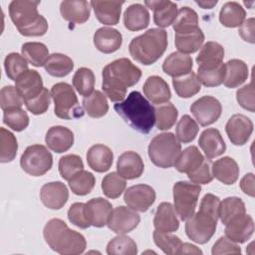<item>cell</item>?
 Wrapping results in <instances>:
<instances>
[{
    "label": "cell",
    "instance_id": "cell-1",
    "mask_svg": "<svg viewBox=\"0 0 255 255\" xmlns=\"http://www.w3.org/2000/svg\"><path fill=\"white\" fill-rule=\"evenodd\" d=\"M102 89L112 102H122L129 87L138 83L141 71L128 58L117 59L103 69Z\"/></svg>",
    "mask_w": 255,
    "mask_h": 255
},
{
    "label": "cell",
    "instance_id": "cell-2",
    "mask_svg": "<svg viewBox=\"0 0 255 255\" xmlns=\"http://www.w3.org/2000/svg\"><path fill=\"white\" fill-rule=\"evenodd\" d=\"M220 199L212 193H206L200 202L199 210L185 223V233L197 244L207 243L214 235L219 218Z\"/></svg>",
    "mask_w": 255,
    "mask_h": 255
},
{
    "label": "cell",
    "instance_id": "cell-3",
    "mask_svg": "<svg viewBox=\"0 0 255 255\" xmlns=\"http://www.w3.org/2000/svg\"><path fill=\"white\" fill-rule=\"evenodd\" d=\"M117 114L133 129L147 134L155 124V109L137 91L130 92L128 97L114 106Z\"/></svg>",
    "mask_w": 255,
    "mask_h": 255
},
{
    "label": "cell",
    "instance_id": "cell-4",
    "mask_svg": "<svg viewBox=\"0 0 255 255\" xmlns=\"http://www.w3.org/2000/svg\"><path fill=\"white\" fill-rule=\"evenodd\" d=\"M43 236L49 247L62 255L82 254L87 246L84 235L70 229L60 218L50 219L46 223Z\"/></svg>",
    "mask_w": 255,
    "mask_h": 255
},
{
    "label": "cell",
    "instance_id": "cell-5",
    "mask_svg": "<svg viewBox=\"0 0 255 255\" xmlns=\"http://www.w3.org/2000/svg\"><path fill=\"white\" fill-rule=\"evenodd\" d=\"M40 1L14 0L9 4V15L19 33L26 37L43 36L48 31L46 18L38 13Z\"/></svg>",
    "mask_w": 255,
    "mask_h": 255
},
{
    "label": "cell",
    "instance_id": "cell-6",
    "mask_svg": "<svg viewBox=\"0 0 255 255\" xmlns=\"http://www.w3.org/2000/svg\"><path fill=\"white\" fill-rule=\"evenodd\" d=\"M167 33L160 28H151L143 34L134 37L129 45L130 56L136 62L149 66L154 64L167 48Z\"/></svg>",
    "mask_w": 255,
    "mask_h": 255
},
{
    "label": "cell",
    "instance_id": "cell-7",
    "mask_svg": "<svg viewBox=\"0 0 255 255\" xmlns=\"http://www.w3.org/2000/svg\"><path fill=\"white\" fill-rule=\"evenodd\" d=\"M180 151L181 144L172 132L156 134L150 140L147 149L151 162L161 168L173 166Z\"/></svg>",
    "mask_w": 255,
    "mask_h": 255
},
{
    "label": "cell",
    "instance_id": "cell-8",
    "mask_svg": "<svg viewBox=\"0 0 255 255\" xmlns=\"http://www.w3.org/2000/svg\"><path fill=\"white\" fill-rule=\"evenodd\" d=\"M51 97L54 101V113L58 118L72 120L84 116V110L79 105L76 93L68 83L60 82L53 85Z\"/></svg>",
    "mask_w": 255,
    "mask_h": 255
},
{
    "label": "cell",
    "instance_id": "cell-9",
    "mask_svg": "<svg viewBox=\"0 0 255 255\" xmlns=\"http://www.w3.org/2000/svg\"><path fill=\"white\" fill-rule=\"evenodd\" d=\"M201 191L199 184L188 181H177L172 188L174 209L181 220L186 221L195 211Z\"/></svg>",
    "mask_w": 255,
    "mask_h": 255
},
{
    "label": "cell",
    "instance_id": "cell-10",
    "mask_svg": "<svg viewBox=\"0 0 255 255\" xmlns=\"http://www.w3.org/2000/svg\"><path fill=\"white\" fill-rule=\"evenodd\" d=\"M20 165L27 174L42 176L51 169L53 156L46 146L42 144H32L22 153Z\"/></svg>",
    "mask_w": 255,
    "mask_h": 255
},
{
    "label": "cell",
    "instance_id": "cell-11",
    "mask_svg": "<svg viewBox=\"0 0 255 255\" xmlns=\"http://www.w3.org/2000/svg\"><path fill=\"white\" fill-rule=\"evenodd\" d=\"M190 112L201 127H207L220 118L222 106L216 98L203 96L190 106Z\"/></svg>",
    "mask_w": 255,
    "mask_h": 255
},
{
    "label": "cell",
    "instance_id": "cell-12",
    "mask_svg": "<svg viewBox=\"0 0 255 255\" xmlns=\"http://www.w3.org/2000/svg\"><path fill=\"white\" fill-rule=\"evenodd\" d=\"M155 191L147 184H135L128 187L124 194L126 204L138 212H145L155 201Z\"/></svg>",
    "mask_w": 255,
    "mask_h": 255
},
{
    "label": "cell",
    "instance_id": "cell-13",
    "mask_svg": "<svg viewBox=\"0 0 255 255\" xmlns=\"http://www.w3.org/2000/svg\"><path fill=\"white\" fill-rule=\"evenodd\" d=\"M139 221L140 217L135 210L127 206H118L113 209L107 225L117 234H126L132 231Z\"/></svg>",
    "mask_w": 255,
    "mask_h": 255
},
{
    "label": "cell",
    "instance_id": "cell-14",
    "mask_svg": "<svg viewBox=\"0 0 255 255\" xmlns=\"http://www.w3.org/2000/svg\"><path fill=\"white\" fill-rule=\"evenodd\" d=\"M225 131L234 145H244L253 132V123L248 117L235 114L227 121Z\"/></svg>",
    "mask_w": 255,
    "mask_h": 255
},
{
    "label": "cell",
    "instance_id": "cell-15",
    "mask_svg": "<svg viewBox=\"0 0 255 255\" xmlns=\"http://www.w3.org/2000/svg\"><path fill=\"white\" fill-rule=\"evenodd\" d=\"M225 236L236 243H244L253 235L254 220L251 215L243 213L225 224Z\"/></svg>",
    "mask_w": 255,
    "mask_h": 255
},
{
    "label": "cell",
    "instance_id": "cell-16",
    "mask_svg": "<svg viewBox=\"0 0 255 255\" xmlns=\"http://www.w3.org/2000/svg\"><path fill=\"white\" fill-rule=\"evenodd\" d=\"M69 198V191L65 183L61 181H52L45 183L40 190V199L42 203L50 209H61Z\"/></svg>",
    "mask_w": 255,
    "mask_h": 255
},
{
    "label": "cell",
    "instance_id": "cell-17",
    "mask_svg": "<svg viewBox=\"0 0 255 255\" xmlns=\"http://www.w3.org/2000/svg\"><path fill=\"white\" fill-rule=\"evenodd\" d=\"M15 88L25 103L42 92L44 88L42 77L35 70H27L15 81Z\"/></svg>",
    "mask_w": 255,
    "mask_h": 255
},
{
    "label": "cell",
    "instance_id": "cell-18",
    "mask_svg": "<svg viewBox=\"0 0 255 255\" xmlns=\"http://www.w3.org/2000/svg\"><path fill=\"white\" fill-rule=\"evenodd\" d=\"M144 5L153 11V21L159 28L170 26L177 16L176 3L169 0L144 1Z\"/></svg>",
    "mask_w": 255,
    "mask_h": 255
},
{
    "label": "cell",
    "instance_id": "cell-19",
    "mask_svg": "<svg viewBox=\"0 0 255 255\" xmlns=\"http://www.w3.org/2000/svg\"><path fill=\"white\" fill-rule=\"evenodd\" d=\"M86 211L91 226L104 227L108 224L113 212V206L103 197L92 198L86 203Z\"/></svg>",
    "mask_w": 255,
    "mask_h": 255
},
{
    "label": "cell",
    "instance_id": "cell-20",
    "mask_svg": "<svg viewBox=\"0 0 255 255\" xmlns=\"http://www.w3.org/2000/svg\"><path fill=\"white\" fill-rule=\"evenodd\" d=\"M45 141L51 150L62 153L69 150L74 144V133L66 127L54 126L47 130Z\"/></svg>",
    "mask_w": 255,
    "mask_h": 255
},
{
    "label": "cell",
    "instance_id": "cell-21",
    "mask_svg": "<svg viewBox=\"0 0 255 255\" xmlns=\"http://www.w3.org/2000/svg\"><path fill=\"white\" fill-rule=\"evenodd\" d=\"M198 143L208 159L217 157L226 150V143L220 131L214 128L204 129L199 136Z\"/></svg>",
    "mask_w": 255,
    "mask_h": 255
},
{
    "label": "cell",
    "instance_id": "cell-22",
    "mask_svg": "<svg viewBox=\"0 0 255 255\" xmlns=\"http://www.w3.org/2000/svg\"><path fill=\"white\" fill-rule=\"evenodd\" d=\"M143 169V161L140 155L135 151H125L118 158L117 170L125 179L138 178L142 174Z\"/></svg>",
    "mask_w": 255,
    "mask_h": 255
},
{
    "label": "cell",
    "instance_id": "cell-23",
    "mask_svg": "<svg viewBox=\"0 0 255 255\" xmlns=\"http://www.w3.org/2000/svg\"><path fill=\"white\" fill-rule=\"evenodd\" d=\"M124 1L93 0L90 5L94 9L97 19L104 25H117L120 21Z\"/></svg>",
    "mask_w": 255,
    "mask_h": 255
},
{
    "label": "cell",
    "instance_id": "cell-24",
    "mask_svg": "<svg viewBox=\"0 0 255 255\" xmlns=\"http://www.w3.org/2000/svg\"><path fill=\"white\" fill-rule=\"evenodd\" d=\"M95 47L104 54H111L118 51L123 43L122 34L115 28L101 27L94 34Z\"/></svg>",
    "mask_w": 255,
    "mask_h": 255
},
{
    "label": "cell",
    "instance_id": "cell-25",
    "mask_svg": "<svg viewBox=\"0 0 255 255\" xmlns=\"http://www.w3.org/2000/svg\"><path fill=\"white\" fill-rule=\"evenodd\" d=\"M144 96L155 105L168 103L171 99V92L168 84L159 76L148 77L142 86Z\"/></svg>",
    "mask_w": 255,
    "mask_h": 255
},
{
    "label": "cell",
    "instance_id": "cell-26",
    "mask_svg": "<svg viewBox=\"0 0 255 255\" xmlns=\"http://www.w3.org/2000/svg\"><path fill=\"white\" fill-rule=\"evenodd\" d=\"M153 226L160 232L172 233L179 227V220L173 205L169 202H161L154 213Z\"/></svg>",
    "mask_w": 255,
    "mask_h": 255
},
{
    "label": "cell",
    "instance_id": "cell-27",
    "mask_svg": "<svg viewBox=\"0 0 255 255\" xmlns=\"http://www.w3.org/2000/svg\"><path fill=\"white\" fill-rule=\"evenodd\" d=\"M60 12L64 20L76 24H83L90 18V3L85 0L62 1Z\"/></svg>",
    "mask_w": 255,
    "mask_h": 255
},
{
    "label": "cell",
    "instance_id": "cell-28",
    "mask_svg": "<svg viewBox=\"0 0 255 255\" xmlns=\"http://www.w3.org/2000/svg\"><path fill=\"white\" fill-rule=\"evenodd\" d=\"M239 171L237 162L230 156H223L215 160L211 166L212 176L226 185H231L237 181Z\"/></svg>",
    "mask_w": 255,
    "mask_h": 255
},
{
    "label": "cell",
    "instance_id": "cell-29",
    "mask_svg": "<svg viewBox=\"0 0 255 255\" xmlns=\"http://www.w3.org/2000/svg\"><path fill=\"white\" fill-rule=\"evenodd\" d=\"M114 160L112 149L105 144H94L87 152V162L89 166L97 172L108 171Z\"/></svg>",
    "mask_w": 255,
    "mask_h": 255
},
{
    "label": "cell",
    "instance_id": "cell-30",
    "mask_svg": "<svg viewBox=\"0 0 255 255\" xmlns=\"http://www.w3.org/2000/svg\"><path fill=\"white\" fill-rule=\"evenodd\" d=\"M193 61L192 58L180 52H173L168 55L162 64L163 72L172 77H180L192 71Z\"/></svg>",
    "mask_w": 255,
    "mask_h": 255
},
{
    "label": "cell",
    "instance_id": "cell-31",
    "mask_svg": "<svg viewBox=\"0 0 255 255\" xmlns=\"http://www.w3.org/2000/svg\"><path fill=\"white\" fill-rule=\"evenodd\" d=\"M203 42L204 34L199 27L185 32L175 33L174 36V44L178 52L186 55L195 53L199 50Z\"/></svg>",
    "mask_w": 255,
    "mask_h": 255
},
{
    "label": "cell",
    "instance_id": "cell-32",
    "mask_svg": "<svg viewBox=\"0 0 255 255\" xmlns=\"http://www.w3.org/2000/svg\"><path fill=\"white\" fill-rule=\"evenodd\" d=\"M149 24V13L146 7L139 3L129 5L124 13V25L129 31L145 29Z\"/></svg>",
    "mask_w": 255,
    "mask_h": 255
},
{
    "label": "cell",
    "instance_id": "cell-33",
    "mask_svg": "<svg viewBox=\"0 0 255 255\" xmlns=\"http://www.w3.org/2000/svg\"><path fill=\"white\" fill-rule=\"evenodd\" d=\"M249 71L245 62L239 59H231L225 63V87L233 89L241 86L248 78Z\"/></svg>",
    "mask_w": 255,
    "mask_h": 255
},
{
    "label": "cell",
    "instance_id": "cell-34",
    "mask_svg": "<svg viewBox=\"0 0 255 255\" xmlns=\"http://www.w3.org/2000/svg\"><path fill=\"white\" fill-rule=\"evenodd\" d=\"M204 159V156L199 151L197 146L191 145L186 147L184 150L180 151L174 163V166L177 169V171L189 174L193 172L195 169H197L202 164Z\"/></svg>",
    "mask_w": 255,
    "mask_h": 255
},
{
    "label": "cell",
    "instance_id": "cell-35",
    "mask_svg": "<svg viewBox=\"0 0 255 255\" xmlns=\"http://www.w3.org/2000/svg\"><path fill=\"white\" fill-rule=\"evenodd\" d=\"M224 54L225 51L221 44L208 41L200 48L199 54L196 57V63L198 67H215L222 63Z\"/></svg>",
    "mask_w": 255,
    "mask_h": 255
},
{
    "label": "cell",
    "instance_id": "cell-36",
    "mask_svg": "<svg viewBox=\"0 0 255 255\" xmlns=\"http://www.w3.org/2000/svg\"><path fill=\"white\" fill-rule=\"evenodd\" d=\"M246 11L241 4L235 1L226 2L219 12L220 23L228 28L239 27L245 20Z\"/></svg>",
    "mask_w": 255,
    "mask_h": 255
},
{
    "label": "cell",
    "instance_id": "cell-37",
    "mask_svg": "<svg viewBox=\"0 0 255 255\" xmlns=\"http://www.w3.org/2000/svg\"><path fill=\"white\" fill-rule=\"evenodd\" d=\"M172 86L176 95L183 99L191 98L201 90V84L193 71L186 75L173 78Z\"/></svg>",
    "mask_w": 255,
    "mask_h": 255
},
{
    "label": "cell",
    "instance_id": "cell-38",
    "mask_svg": "<svg viewBox=\"0 0 255 255\" xmlns=\"http://www.w3.org/2000/svg\"><path fill=\"white\" fill-rule=\"evenodd\" d=\"M44 68L49 75L62 78L72 72L74 69V62L65 54L54 53L48 57L46 63L44 64Z\"/></svg>",
    "mask_w": 255,
    "mask_h": 255
},
{
    "label": "cell",
    "instance_id": "cell-39",
    "mask_svg": "<svg viewBox=\"0 0 255 255\" xmlns=\"http://www.w3.org/2000/svg\"><path fill=\"white\" fill-rule=\"evenodd\" d=\"M83 108L91 118H102L109 111V104L106 95L101 91H94L88 97L83 99Z\"/></svg>",
    "mask_w": 255,
    "mask_h": 255
},
{
    "label": "cell",
    "instance_id": "cell-40",
    "mask_svg": "<svg viewBox=\"0 0 255 255\" xmlns=\"http://www.w3.org/2000/svg\"><path fill=\"white\" fill-rule=\"evenodd\" d=\"M22 56L33 66L41 67L46 63L49 55L47 46L41 42H27L21 47Z\"/></svg>",
    "mask_w": 255,
    "mask_h": 255
},
{
    "label": "cell",
    "instance_id": "cell-41",
    "mask_svg": "<svg viewBox=\"0 0 255 255\" xmlns=\"http://www.w3.org/2000/svg\"><path fill=\"white\" fill-rule=\"evenodd\" d=\"M246 213L245 203L240 197L237 196H230L220 201L219 204V218L222 224L228 223L232 218Z\"/></svg>",
    "mask_w": 255,
    "mask_h": 255
},
{
    "label": "cell",
    "instance_id": "cell-42",
    "mask_svg": "<svg viewBox=\"0 0 255 255\" xmlns=\"http://www.w3.org/2000/svg\"><path fill=\"white\" fill-rule=\"evenodd\" d=\"M68 182L74 194L83 196L89 194L93 190L96 184V178L92 172L83 169L75 173Z\"/></svg>",
    "mask_w": 255,
    "mask_h": 255
},
{
    "label": "cell",
    "instance_id": "cell-43",
    "mask_svg": "<svg viewBox=\"0 0 255 255\" xmlns=\"http://www.w3.org/2000/svg\"><path fill=\"white\" fill-rule=\"evenodd\" d=\"M197 78L205 87H217L223 84L225 78V64L221 63L215 67H198Z\"/></svg>",
    "mask_w": 255,
    "mask_h": 255
},
{
    "label": "cell",
    "instance_id": "cell-44",
    "mask_svg": "<svg viewBox=\"0 0 255 255\" xmlns=\"http://www.w3.org/2000/svg\"><path fill=\"white\" fill-rule=\"evenodd\" d=\"M73 86L81 96L88 97L94 92L95 88L94 72L86 67L79 68L74 74Z\"/></svg>",
    "mask_w": 255,
    "mask_h": 255
},
{
    "label": "cell",
    "instance_id": "cell-45",
    "mask_svg": "<svg viewBox=\"0 0 255 255\" xmlns=\"http://www.w3.org/2000/svg\"><path fill=\"white\" fill-rule=\"evenodd\" d=\"M137 246L134 240L124 234L113 238L107 245V254L109 255H135Z\"/></svg>",
    "mask_w": 255,
    "mask_h": 255
},
{
    "label": "cell",
    "instance_id": "cell-46",
    "mask_svg": "<svg viewBox=\"0 0 255 255\" xmlns=\"http://www.w3.org/2000/svg\"><path fill=\"white\" fill-rule=\"evenodd\" d=\"M178 117V111L171 103L159 105L155 109V124L160 130H167L173 127Z\"/></svg>",
    "mask_w": 255,
    "mask_h": 255
},
{
    "label": "cell",
    "instance_id": "cell-47",
    "mask_svg": "<svg viewBox=\"0 0 255 255\" xmlns=\"http://www.w3.org/2000/svg\"><path fill=\"white\" fill-rule=\"evenodd\" d=\"M127 182L118 172H111L102 180V190L104 194L111 199H116L126 190Z\"/></svg>",
    "mask_w": 255,
    "mask_h": 255
},
{
    "label": "cell",
    "instance_id": "cell-48",
    "mask_svg": "<svg viewBox=\"0 0 255 255\" xmlns=\"http://www.w3.org/2000/svg\"><path fill=\"white\" fill-rule=\"evenodd\" d=\"M18 150V143L16 136L8 129L0 128V161L10 162L12 161Z\"/></svg>",
    "mask_w": 255,
    "mask_h": 255
},
{
    "label": "cell",
    "instance_id": "cell-49",
    "mask_svg": "<svg viewBox=\"0 0 255 255\" xmlns=\"http://www.w3.org/2000/svg\"><path fill=\"white\" fill-rule=\"evenodd\" d=\"M173 30L175 33H181L185 31H189L198 27V15L197 13L185 6L178 10L177 16L172 23Z\"/></svg>",
    "mask_w": 255,
    "mask_h": 255
},
{
    "label": "cell",
    "instance_id": "cell-50",
    "mask_svg": "<svg viewBox=\"0 0 255 255\" xmlns=\"http://www.w3.org/2000/svg\"><path fill=\"white\" fill-rule=\"evenodd\" d=\"M198 130L199 127L197 123L190 116L184 115L177 123L175 128L176 138L183 143L191 142L196 137Z\"/></svg>",
    "mask_w": 255,
    "mask_h": 255
},
{
    "label": "cell",
    "instance_id": "cell-51",
    "mask_svg": "<svg viewBox=\"0 0 255 255\" xmlns=\"http://www.w3.org/2000/svg\"><path fill=\"white\" fill-rule=\"evenodd\" d=\"M4 68L7 77L12 81H16L21 74L29 70L28 61L22 55L15 52L6 56L4 60Z\"/></svg>",
    "mask_w": 255,
    "mask_h": 255
},
{
    "label": "cell",
    "instance_id": "cell-52",
    "mask_svg": "<svg viewBox=\"0 0 255 255\" xmlns=\"http://www.w3.org/2000/svg\"><path fill=\"white\" fill-rule=\"evenodd\" d=\"M152 236H153V241L155 245L158 248H160L163 251V253L168 255L177 254L178 249L182 244V241L180 240V238L171 233L154 230Z\"/></svg>",
    "mask_w": 255,
    "mask_h": 255
},
{
    "label": "cell",
    "instance_id": "cell-53",
    "mask_svg": "<svg viewBox=\"0 0 255 255\" xmlns=\"http://www.w3.org/2000/svg\"><path fill=\"white\" fill-rule=\"evenodd\" d=\"M3 123L15 131H22L29 125V117L21 108L3 111Z\"/></svg>",
    "mask_w": 255,
    "mask_h": 255
},
{
    "label": "cell",
    "instance_id": "cell-54",
    "mask_svg": "<svg viewBox=\"0 0 255 255\" xmlns=\"http://www.w3.org/2000/svg\"><path fill=\"white\" fill-rule=\"evenodd\" d=\"M84 169L82 158L77 154H67L59 160V172L65 180H69L75 173Z\"/></svg>",
    "mask_w": 255,
    "mask_h": 255
},
{
    "label": "cell",
    "instance_id": "cell-55",
    "mask_svg": "<svg viewBox=\"0 0 255 255\" xmlns=\"http://www.w3.org/2000/svg\"><path fill=\"white\" fill-rule=\"evenodd\" d=\"M24 104L23 99L13 86H5L0 91V106L2 111L21 108Z\"/></svg>",
    "mask_w": 255,
    "mask_h": 255
},
{
    "label": "cell",
    "instance_id": "cell-56",
    "mask_svg": "<svg viewBox=\"0 0 255 255\" xmlns=\"http://www.w3.org/2000/svg\"><path fill=\"white\" fill-rule=\"evenodd\" d=\"M51 92L48 89L43 88L42 92L32 100L25 102V106L29 112L33 115H42L47 112L51 102Z\"/></svg>",
    "mask_w": 255,
    "mask_h": 255
},
{
    "label": "cell",
    "instance_id": "cell-57",
    "mask_svg": "<svg viewBox=\"0 0 255 255\" xmlns=\"http://www.w3.org/2000/svg\"><path fill=\"white\" fill-rule=\"evenodd\" d=\"M68 218L71 223H73L75 226L79 228L86 229L91 226L87 216L86 203H82V202L73 203L68 210Z\"/></svg>",
    "mask_w": 255,
    "mask_h": 255
},
{
    "label": "cell",
    "instance_id": "cell-58",
    "mask_svg": "<svg viewBox=\"0 0 255 255\" xmlns=\"http://www.w3.org/2000/svg\"><path fill=\"white\" fill-rule=\"evenodd\" d=\"M236 100L238 104L250 113H254L255 111V102H254V88L253 81L244 87L240 88L236 92Z\"/></svg>",
    "mask_w": 255,
    "mask_h": 255
},
{
    "label": "cell",
    "instance_id": "cell-59",
    "mask_svg": "<svg viewBox=\"0 0 255 255\" xmlns=\"http://www.w3.org/2000/svg\"><path fill=\"white\" fill-rule=\"evenodd\" d=\"M211 253L212 255L241 254V248L236 242L230 240L226 236H222L213 244Z\"/></svg>",
    "mask_w": 255,
    "mask_h": 255
},
{
    "label": "cell",
    "instance_id": "cell-60",
    "mask_svg": "<svg viewBox=\"0 0 255 255\" xmlns=\"http://www.w3.org/2000/svg\"><path fill=\"white\" fill-rule=\"evenodd\" d=\"M187 176L191 180V182L196 183V184L210 183L213 179L210 163L206 159H204L202 164L197 169H195L193 172L187 174Z\"/></svg>",
    "mask_w": 255,
    "mask_h": 255
},
{
    "label": "cell",
    "instance_id": "cell-61",
    "mask_svg": "<svg viewBox=\"0 0 255 255\" xmlns=\"http://www.w3.org/2000/svg\"><path fill=\"white\" fill-rule=\"evenodd\" d=\"M254 30H255V19L251 17V18H248L247 20H244V22L239 26L238 33L244 41L254 44L255 42Z\"/></svg>",
    "mask_w": 255,
    "mask_h": 255
},
{
    "label": "cell",
    "instance_id": "cell-62",
    "mask_svg": "<svg viewBox=\"0 0 255 255\" xmlns=\"http://www.w3.org/2000/svg\"><path fill=\"white\" fill-rule=\"evenodd\" d=\"M254 174L252 172H249L247 174H245L241 180H240V188L241 190L247 194L250 197H254L255 196V190H254Z\"/></svg>",
    "mask_w": 255,
    "mask_h": 255
},
{
    "label": "cell",
    "instance_id": "cell-63",
    "mask_svg": "<svg viewBox=\"0 0 255 255\" xmlns=\"http://www.w3.org/2000/svg\"><path fill=\"white\" fill-rule=\"evenodd\" d=\"M177 254H200L201 255L202 251L193 244L182 242L180 248L178 249Z\"/></svg>",
    "mask_w": 255,
    "mask_h": 255
},
{
    "label": "cell",
    "instance_id": "cell-64",
    "mask_svg": "<svg viewBox=\"0 0 255 255\" xmlns=\"http://www.w3.org/2000/svg\"><path fill=\"white\" fill-rule=\"evenodd\" d=\"M217 0H213V1H206V0H202V1H195V3L200 6L203 9H211L213 8L216 4H217Z\"/></svg>",
    "mask_w": 255,
    "mask_h": 255
}]
</instances>
